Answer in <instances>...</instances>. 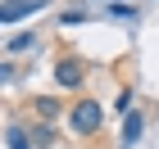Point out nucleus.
Segmentation results:
<instances>
[{"mask_svg": "<svg viewBox=\"0 0 159 149\" xmlns=\"http://www.w3.org/2000/svg\"><path fill=\"white\" fill-rule=\"evenodd\" d=\"M100 122H105V109H100L96 99H82V104L68 113V126H73L77 136H96V131H100Z\"/></svg>", "mask_w": 159, "mask_h": 149, "instance_id": "nucleus-1", "label": "nucleus"}, {"mask_svg": "<svg viewBox=\"0 0 159 149\" xmlns=\"http://www.w3.org/2000/svg\"><path fill=\"white\" fill-rule=\"evenodd\" d=\"M37 9H46V0H5V23H18V18H27V14H37Z\"/></svg>", "mask_w": 159, "mask_h": 149, "instance_id": "nucleus-2", "label": "nucleus"}, {"mask_svg": "<svg viewBox=\"0 0 159 149\" xmlns=\"http://www.w3.org/2000/svg\"><path fill=\"white\" fill-rule=\"evenodd\" d=\"M55 81H59V86H68V90L82 86V68H77V63H68V59L55 63Z\"/></svg>", "mask_w": 159, "mask_h": 149, "instance_id": "nucleus-3", "label": "nucleus"}, {"mask_svg": "<svg viewBox=\"0 0 159 149\" xmlns=\"http://www.w3.org/2000/svg\"><path fill=\"white\" fill-rule=\"evenodd\" d=\"M141 131H146V118H141V113H127V122H123V145H136Z\"/></svg>", "mask_w": 159, "mask_h": 149, "instance_id": "nucleus-4", "label": "nucleus"}, {"mask_svg": "<svg viewBox=\"0 0 159 149\" xmlns=\"http://www.w3.org/2000/svg\"><path fill=\"white\" fill-rule=\"evenodd\" d=\"M5 145H9V149H32V140H27L23 126H9V131H5Z\"/></svg>", "mask_w": 159, "mask_h": 149, "instance_id": "nucleus-5", "label": "nucleus"}, {"mask_svg": "<svg viewBox=\"0 0 159 149\" xmlns=\"http://www.w3.org/2000/svg\"><path fill=\"white\" fill-rule=\"evenodd\" d=\"M32 45H37V36H32V32H23V36H14V41H9V54H27Z\"/></svg>", "mask_w": 159, "mask_h": 149, "instance_id": "nucleus-6", "label": "nucleus"}, {"mask_svg": "<svg viewBox=\"0 0 159 149\" xmlns=\"http://www.w3.org/2000/svg\"><path fill=\"white\" fill-rule=\"evenodd\" d=\"M37 113H46V118H55V113H59V104H55V99H37Z\"/></svg>", "mask_w": 159, "mask_h": 149, "instance_id": "nucleus-7", "label": "nucleus"}, {"mask_svg": "<svg viewBox=\"0 0 159 149\" xmlns=\"http://www.w3.org/2000/svg\"><path fill=\"white\" fill-rule=\"evenodd\" d=\"M109 14H114V18H136V9H132V5H114Z\"/></svg>", "mask_w": 159, "mask_h": 149, "instance_id": "nucleus-8", "label": "nucleus"}]
</instances>
